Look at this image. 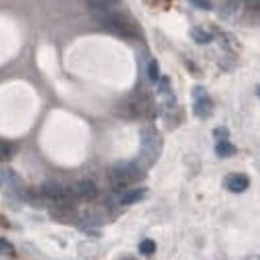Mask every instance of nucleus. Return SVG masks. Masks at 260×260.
I'll use <instances>...</instances> for the list:
<instances>
[{
  "instance_id": "8",
  "label": "nucleus",
  "mask_w": 260,
  "mask_h": 260,
  "mask_svg": "<svg viewBox=\"0 0 260 260\" xmlns=\"http://www.w3.org/2000/svg\"><path fill=\"white\" fill-rule=\"evenodd\" d=\"M195 115L200 118H208L211 113H213V101L209 99V96L197 99L195 101Z\"/></svg>"
},
{
  "instance_id": "11",
  "label": "nucleus",
  "mask_w": 260,
  "mask_h": 260,
  "mask_svg": "<svg viewBox=\"0 0 260 260\" xmlns=\"http://www.w3.org/2000/svg\"><path fill=\"white\" fill-rule=\"evenodd\" d=\"M239 7H241V2L239 0H227V2L222 5V8H220V16L222 18H230V16H233Z\"/></svg>"
},
{
  "instance_id": "15",
  "label": "nucleus",
  "mask_w": 260,
  "mask_h": 260,
  "mask_svg": "<svg viewBox=\"0 0 260 260\" xmlns=\"http://www.w3.org/2000/svg\"><path fill=\"white\" fill-rule=\"evenodd\" d=\"M157 251V244L153 239H144V241L139 244V252L142 255H152Z\"/></svg>"
},
{
  "instance_id": "2",
  "label": "nucleus",
  "mask_w": 260,
  "mask_h": 260,
  "mask_svg": "<svg viewBox=\"0 0 260 260\" xmlns=\"http://www.w3.org/2000/svg\"><path fill=\"white\" fill-rule=\"evenodd\" d=\"M110 174L115 188H126L142 179V169L134 161H118L112 166Z\"/></svg>"
},
{
  "instance_id": "3",
  "label": "nucleus",
  "mask_w": 260,
  "mask_h": 260,
  "mask_svg": "<svg viewBox=\"0 0 260 260\" xmlns=\"http://www.w3.org/2000/svg\"><path fill=\"white\" fill-rule=\"evenodd\" d=\"M161 153V139L155 129L146 128L141 133V161L147 166L153 165Z\"/></svg>"
},
{
  "instance_id": "17",
  "label": "nucleus",
  "mask_w": 260,
  "mask_h": 260,
  "mask_svg": "<svg viewBox=\"0 0 260 260\" xmlns=\"http://www.w3.org/2000/svg\"><path fill=\"white\" fill-rule=\"evenodd\" d=\"M190 4L195 5L197 8L206 10V12H209V10H213V5H211V2H208V0H190Z\"/></svg>"
},
{
  "instance_id": "20",
  "label": "nucleus",
  "mask_w": 260,
  "mask_h": 260,
  "mask_svg": "<svg viewBox=\"0 0 260 260\" xmlns=\"http://www.w3.org/2000/svg\"><path fill=\"white\" fill-rule=\"evenodd\" d=\"M255 93H257V96H258V98H260V85L257 86V90H255Z\"/></svg>"
},
{
  "instance_id": "7",
  "label": "nucleus",
  "mask_w": 260,
  "mask_h": 260,
  "mask_svg": "<svg viewBox=\"0 0 260 260\" xmlns=\"http://www.w3.org/2000/svg\"><path fill=\"white\" fill-rule=\"evenodd\" d=\"M147 195V188H134V190H128L126 193H123L120 198V203L124 206H131L136 205L139 201H142Z\"/></svg>"
},
{
  "instance_id": "9",
  "label": "nucleus",
  "mask_w": 260,
  "mask_h": 260,
  "mask_svg": "<svg viewBox=\"0 0 260 260\" xmlns=\"http://www.w3.org/2000/svg\"><path fill=\"white\" fill-rule=\"evenodd\" d=\"M190 37L193 38V42H197L198 45H208L213 42V34L206 32L205 29L201 27H193L190 31Z\"/></svg>"
},
{
  "instance_id": "6",
  "label": "nucleus",
  "mask_w": 260,
  "mask_h": 260,
  "mask_svg": "<svg viewBox=\"0 0 260 260\" xmlns=\"http://www.w3.org/2000/svg\"><path fill=\"white\" fill-rule=\"evenodd\" d=\"M0 182L8 188H12L15 191H21L23 190V180L19 177L13 169H4L0 172Z\"/></svg>"
},
{
  "instance_id": "12",
  "label": "nucleus",
  "mask_w": 260,
  "mask_h": 260,
  "mask_svg": "<svg viewBox=\"0 0 260 260\" xmlns=\"http://www.w3.org/2000/svg\"><path fill=\"white\" fill-rule=\"evenodd\" d=\"M13 153H15V147L12 146V144L7 142V141H0V160L2 161L12 160Z\"/></svg>"
},
{
  "instance_id": "10",
  "label": "nucleus",
  "mask_w": 260,
  "mask_h": 260,
  "mask_svg": "<svg viewBox=\"0 0 260 260\" xmlns=\"http://www.w3.org/2000/svg\"><path fill=\"white\" fill-rule=\"evenodd\" d=\"M216 153L220 158H228V157H233L236 153V147L233 146V144L227 142V141H220V142H217V146H216Z\"/></svg>"
},
{
  "instance_id": "1",
  "label": "nucleus",
  "mask_w": 260,
  "mask_h": 260,
  "mask_svg": "<svg viewBox=\"0 0 260 260\" xmlns=\"http://www.w3.org/2000/svg\"><path fill=\"white\" fill-rule=\"evenodd\" d=\"M93 15L96 21L102 27L107 29L109 32L118 35L121 38L134 37V29L124 15L112 12V10H98V12H93Z\"/></svg>"
},
{
  "instance_id": "5",
  "label": "nucleus",
  "mask_w": 260,
  "mask_h": 260,
  "mask_svg": "<svg viewBox=\"0 0 260 260\" xmlns=\"http://www.w3.org/2000/svg\"><path fill=\"white\" fill-rule=\"evenodd\" d=\"M75 195L85 198V200H93L98 195V187L94 185V182H91L90 179H83L79 184L75 185Z\"/></svg>"
},
{
  "instance_id": "14",
  "label": "nucleus",
  "mask_w": 260,
  "mask_h": 260,
  "mask_svg": "<svg viewBox=\"0 0 260 260\" xmlns=\"http://www.w3.org/2000/svg\"><path fill=\"white\" fill-rule=\"evenodd\" d=\"M147 77H149V80L153 83L160 79V67H158L157 59H150V62L147 66Z\"/></svg>"
},
{
  "instance_id": "18",
  "label": "nucleus",
  "mask_w": 260,
  "mask_h": 260,
  "mask_svg": "<svg viewBox=\"0 0 260 260\" xmlns=\"http://www.w3.org/2000/svg\"><path fill=\"white\" fill-rule=\"evenodd\" d=\"M214 136L220 141H227V136H228V131L225 128H217L214 131Z\"/></svg>"
},
{
  "instance_id": "13",
  "label": "nucleus",
  "mask_w": 260,
  "mask_h": 260,
  "mask_svg": "<svg viewBox=\"0 0 260 260\" xmlns=\"http://www.w3.org/2000/svg\"><path fill=\"white\" fill-rule=\"evenodd\" d=\"M88 2L93 12H98V10H110L118 0H88Z\"/></svg>"
},
{
  "instance_id": "16",
  "label": "nucleus",
  "mask_w": 260,
  "mask_h": 260,
  "mask_svg": "<svg viewBox=\"0 0 260 260\" xmlns=\"http://www.w3.org/2000/svg\"><path fill=\"white\" fill-rule=\"evenodd\" d=\"M0 254L15 255V247L12 246V243H8L7 239H4V238H0Z\"/></svg>"
},
{
  "instance_id": "4",
  "label": "nucleus",
  "mask_w": 260,
  "mask_h": 260,
  "mask_svg": "<svg viewBox=\"0 0 260 260\" xmlns=\"http://www.w3.org/2000/svg\"><path fill=\"white\" fill-rule=\"evenodd\" d=\"M225 185L233 193H243L249 187V179L244 174H230L225 180Z\"/></svg>"
},
{
  "instance_id": "19",
  "label": "nucleus",
  "mask_w": 260,
  "mask_h": 260,
  "mask_svg": "<svg viewBox=\"0 0 260 260\" xmlns=\"http://www.w3.org/2000/svg\"><path fill=\"white\" fill-rule=\"evenodd\" d=\"M205 96H208V93H206L205 88H201V86H197V88H193V98H195V101L205 98Z\"/></svg>"
}]
</instances>
